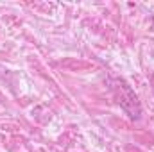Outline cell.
Returning <instances> with one entry per match:
<instances>
[{
  "mask_svg": "<svg viewBox=\"0 0 154 152\" xmlns=\"http://www.w3.org/2000/svg\"><path fill=\"white\" fill-rule=\"evenodd\" d=\"M152 23H154V20H152Z\"/></svg>",
  "mask_w": 154,
  "mask_h": 152,
  "instance_id": "obj_1",
  "label": "cell"
}]
</instances>
